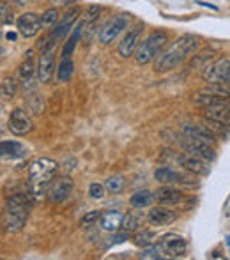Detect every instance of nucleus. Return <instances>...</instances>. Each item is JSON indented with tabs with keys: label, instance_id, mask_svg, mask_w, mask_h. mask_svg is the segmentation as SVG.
<instances>
[{
	"label": "nucleus",
	"instance_id": "obj_1",
	"mask_svg": "<svg viewBox=\"0 0 230 260\" xmlns=\"http://www.w3.org/2000/svg\"><path fill=\"white\" fill-rule=\"evenodd\" d=\"M200 45H202V41L195 34H184V36L177 37L172 45L157 53V57L153 61L154 71L156 73H165V71L175 69L177 65L188 61L195 52H198Z\"/></svg>",
	"mask_w": 230,
	"mask_h": 260
},
{
	"label": "nucleus",
	"instance_id": "obj_2",
	"mask_svg": "<svg viewBox=\"0 0 230 260\" xmlns=\"http://www.w3.org/2000/svg\"><path fill=\"white\" fill-rule=\"evenodd\" d=\"M30 212V193H14L7 198L5 211L2 216V227L9 234L20 232L25 227Z\"/></svg>",
	"mask_w": 230,
	"mask_h": 260
},
{
	"label": "nucleus",
	"instance_id": "obj_3",
	"mask_svg": "<svg viewBox=\"0 0 230 260\" xmlns=\"http://www.w3.org/2000/svg\"><path fill=\"white\" fill-rule=\"evenodd\" d=\"M57 163L50 158H37L28 168V193L36 200L45 195L46 188L57 174Z\"/></svg>",
	"mask_w": 230,
	"mask_h": 260
},
{
	"label": "nucleus",
	"instance_id": "obj_4",
	"mask_svg": "<svg viewBox=\"0 0 230 260\" xmlns=\"http://www.w3.org/2000/svg\"><path fill=\"white\" fill-rule=\"evenodd\" d=\"M166 41H168V32H165V30H154V32H151L142 43H138L137 50L133 53L135 61L142 65L153 62L157 57V53L165 48Z\"/></svg>",
	"mask_w": 230,
	"mask_h": 260
},
{
	"label": "nucleus",
	"instance_id": "obj_5",
	"mask_svg": "<svg viewBox=\"0 0 230 260\" xmlns=\"http://www.w3.org/2000/svg\"><path fill=\"white\" fill-rule=\"evenodd\" d=\"M129 23H131V14H128V12H119V14L112 16L103 25L101 30H99V43H101V45L113 43V41L128 29Z\"/></svg>",
	"mask_w": 230,
	"mask_h": 260
},
{
	"label": "nucleus",
	"instance_id": "obj_6",
	"mask_svg": "<svg viewBox=\"0 0 230 260\" xmlns=\"http://www.w3.org/2000/svg\"><path fill=\"white\" fill-rule=\"evenodd\" d=\"M75 188V183L68 175H61V177H53L52 183L48 186V198L53 203H62L71 196V191Z\"/></svg>",
	"mask_w": 230,
	"mask_h": 260
},
{
	"label": "nucleus",
	"instance_id": "obj_7",
	"mask_svg": "<svg viewBox=\"0 0 230 260\" xmlns=\"http://www.w3.org/2000/svg\"><path fill=\"white\" fill-rule=\"evenodd\" d=\"M207 83H218V81H230V59L222 57L211 62L202 73Z\"/></svg>",
	"mask_w": 230,
	"mask_h": 260
},
{
	"label": "nucleus",
	"instance_id": "obj_8",
	"mask_svg": "<svg viewBox=\"0 0 230 260\" xmlns=\"http://www.w3.org/2000/svg\"><path fill=\"white\" fill-rule=\"evenodd\" d=\"M159 248L163 253H166V257L181 259L188 252V244H186L184 237H181L179 234H166L159 241Z\"/></svg>",
	"mask_w": 230,
	"mask_h": 260
},
{
	"label": "nucleus",
	"instance_id": "obj_9",
	"mask_svg": "<svg viewBox=\"0 0 230 260\" xmlns=\"http://www.w3.org/2000/svg\"><path fill=\"white\" fill-rule=\"evenodd\" d=\"M7 126L9 131L16 136H23V134H28L32 131L34 128V122L32 119L28 117V114L21 108H14L9 115V121H7Z\"/></svg>",
	"mask_w": 230,
	"mask_h": 260
},
{
	"label": "nucleus",
	"instance_id": "obj_10",
	"mask_svg": "<svg viewBox=\"0 0 230 260\" xmlns=\"http://www.w3.org/2000/svg\"><path fill=\"white\" fill-rule=\"evenodd\" d=\"M142 32H144V25H135L133 29L126 32V36L122 37V41L119 43V48H117L119 55H121L122 59L133 57L135 50H137L138 46V41H140L142 37Z\"/></svg>",
	"mask_w": 230,
	"mask_h": 260
},
{
	"label": "nucleus",
	"instance_id": "obj_11",
	"mask_svg": "<svg viewBox=\"0 0 230 260\" xmlns=\"http://www.w3.org/2000/svg\"><path fill=\"white\" fill-rule=\"evenodd\" d=\"M16 29L18 32L23 37H34L39 34V30L43 29L41 27V16L36 14V12H23L21 16H18L16 20Z\"/></svg>",
	"mask_w": 230,
	"mask_h": 260
},
{
	"label": "nucleus",
	"instance_id": "obj_12",
	"mask_svg": "<svg viewBox=\"0 0 230 260\" xmlns=\"http://www.w3.org/2000/svg\"><path fill=\"white\" fill-rule=\"evenodd\" d=\"M78 16H80V9L78 7H73V9H69L68 12H66L64 16L59 18V21H57V27L55 30L52 32V39L55 41H61L64 39L66 36H68L69 32H71V29L75 27V23H77Z\"/></svg>",
	"mask_w": 230,
	"mask_h": 260
},
{
	"label": "nucleus",
	"instance_id": "obj_13",
	"mask_svg": "<svg viewBox=\"0 0 230 260\" xmlns=\"http://www.w3.org/2000/svg\"><path fill=\"white\" fill-rule=\"evenodd\" d=\"M204 117H206V121L218 122L225 128H230V101L225 99V101L216 103V105L206 106L204 108Z\"/></svg>",
	"mask_w": 230,
	"mask_h": 260
},
{
	"label": "nucleus",
	"instance_id": "obj_14",
	"mask_svg": "<svg viewBox=\"0 0 230 260\" xmlns=\"http://www.w3.org/2000/svg\"><path fill=\"white\" fill-rule=\"evenodd\" d=\"M55 73V52L53 48L41 52L39 64H37V78L41 83H50Z\"/></svg>",
	"mask_w": 230,
	"mask_h": 260
},
{
	"label": "nucleus",
	"instance_id": "obj_15",
	"mask_svg": "<svg viewBox=\"0 0 230 260\" xmlns=\"http://www.w3.org/2000/svg\"><path fill=\"white\" fill-rule=\"evenodd\" d=\"M181 145L188 154L198 156V158L206 159V161H213V159L216 158V152H214V149L211 147V143L198 142V140H193V138H190V136H186V138L181 142Z\"/></svg>",
	"mask_w": 230,
	"mask_h": 260
},
{
	"label": "nucleus",
	"instance_id": "obj_16",
	"mask_svg": "<svg viewBox=\"0 0 230 260\" xmlns=\"http://www.w3.org/2000/svg\"><path fill=\"white\" fill-rule=\"evenodd\" d=\"M154 179H156L157 183H165V184H190V186H195V184H197L186 174L175 172L168 167L156 168V172H154Z\"/></svg>",
	"mask_w": 230,
	"mask_h": 260
},
{
	"label": "nucleus",
	"instance_id": "obj_17",
	"mask_svg": "<svg viewBox=\"0 0 230 260\" xmlns=\"http://www.w3.org/2000/svg\"><path fill=\"white\" fill-rule=\"evenodd\" d=\"M179 167L184 168V172H190V174L197 175H207L209 174V165H207L206 159L198 158L193 154H181L177 158Z\"/></svg>",
	"mask_w": 230,
	"mask_h": 260
},
{
	"label": "nucleus",
	"instance_id": "obj_18",
	"mask_svg": "<svg viewBox=\"0 0 230 260\" xmlns=\"http://www.w3.org/2000/svg\"><path fill=\"white\" fill-rule=\"evenodd\" d=\"M182 198H184L182 191L174 186H159L154 191V200L159 202L161 205H166V207L177 205V203L182 202Z\"/></svg>",
	"mask_w": 230,
	"mask_h": 260
},
{
	"label": "nucleus",
	"instance_id": "obj_19",
	"mask_svg": "<svg viewBox=\"0 0 230 260\" xmlns=\"http://www.w3.org/2000/svg\"><path fill=\"white\" fill-rule=\"evenodd\" d=\"M147 220L151 225H156V227H166V225H172L177 220V214L174 211H170V207H166V205H157V207H153L149 211Z\"/></svg>",
	"mask_w": 230,
	"mask_h": 260
},
{
	"label": "nucleus",
	"instance_id": "obj_20",
	"mask_svg": "<svg viewBox=\"0 0 230 260\" xmlns=\"http://www.w3.org/2000/svg\"><path fill=\"white\" fill-rule=\"evenodd\" d=\"M182 133H184V136H190V138L198 140V142L214 143V140H216L213 131L204 126H197V124H186V126L182 128Z\"/></svg>",
	"mask_w": 230,
	"mask_h": 260
},
{
	"label": "nucleus",
	"instance_id": "obj_21",
	"mask_svg": "<svg viewBox=\"0 0 230 260\" xmlns=\"http://www.w3.org/2000/svg\"><path fill=\"white\" fill-rule=\"evenodd\" d=\"M27 154V149L21 145L16 140H4L0 142V158H21V156Z\"/></svg>",
	"mask_w": 230,
	"mask_h": 260
},
{
	"label": "nucleus",
	"instance_id": "obj_22",
	"mask_svg": "<svg viewBox=\"0 0 230 260\" xmlns=\"http://www.w3.org/2000/svg\"><path fill=\"white\" fill-rule=\"evenodd\" d=\"M122 218H124V214H122V212H119V211L101 212V218H99V225H101L103 230L115 232V230H119V228H121Z\"/></svg>",
	"mask_w": 230,
	"mask_h": 260
},
{
	"label": "nucleus",
	"instance_id": "obj_23",
	"mask_svg": "<svg viewBox=\"0 0 230 260\" xmlns=\"http://www.w3.org/2000/svg\"><path fill=\"white\" fill-rule=\"evenodd\" d=\"M83 27H85V20L75 23V27L71 29V36H69V39L66 41L64 48H62V59H71V55H73V52H75V46H77L78 39H80V36H81Z\"/></svg>",
	"mask_w": 230,
	"mask_h": 260
},
{
	"label": "nucleus",
	"instance_id": "obj_24",
	"mask_svg": "<svg viewBox=\"0 0 230 260\" xmlns=\"http://www.w3.org/2000/svg\"><path fill=\"white\" fill-rule=\"evenodd\" d=\"M142 223H144V214H142V211H129L128 214H124V218H122L121 228L131 234V232H137Z\"/></svg>",
	"mask_w": 230,
	"mask_h": 260
},
{
	"label": "nucleus",
	"instance_id": "obj_25",
	"mask_svg": "<svg viewBox=\"0 0 230 260\" xmlns=\"http://www.w3.org/2000/svg\"><path fill=\"white\" fill-rule=\"evenodd\" d=\"M25 55H27V57H25V61L21 62L20 67H18V76H20L23 81H32L37 67H36V64H34L32 52H27Z\"/></svg>",
	"mask_w": 230,
	"mask_h": 260
},
{
	"label": "nucleus",
	"instance_id": "obj_26",
	"mask_svg": "<svg viewBox=\"0 0 230 260\" xmlns=\"http://www.w3.org/2000/svg\"><path fill=\"white\" fill-rule=\"evenodd\" d=\"M153 202H154V193L149 190L137 191V193L129 198V203H131L135 209H146V207H149Z\"/></svg>",
	"mask_w": 230,
	"mask_h": 260
},
{
	"label": "nucleus",
	"instance_id": "obj_27",
	"mask_svg": "<svg viewBox=\"0 0 230 260\" xmlns=\"http://www.w3.org/2000/svg\"><path fill=\"white\" fill-rule=\"evenodd\" d=\"M75 73V62L73 59H62L59 67H57V80L59 81H69Z\"/></svg>",
	"mask_w": 230,
	"mask_h": 260
},
{
	"label": "nucleus",
	"instance_id": "obj_28",
	"mask_svg": "<svg viewBox=\"0 0 230 260\" xmlns=\"http://www.w3.org/2000/svg\"><path fill=\"white\" fill-rule=\"evenodd\" d=\"M18 92V81L16 78H5L2 83H0V96L4 99H12Z\"/></svg>",
	"mask_w": 230,
	"mask_h": 260
},
{
	"label": "nucleus",
	"instance_id": "obj_29",
	"mask_svg": "<svg viewBox=\"0 0 230 260\" xmlns=\"http://www.w3.org/2000/svg\"><path fill=\"white\" fill-rule=\"evenodd\" d=\"M207 92L220 96L223 99H230V81H218V83H209V87H206Z\"/></svg>",
	"mask_w": 230,
	"mask_h": 260
},
{
	"label": "nucleus",
	"instance_id": "obj_30",
	"mask_svg": "<svg viewBox=\"0 0 230 260\" xmlns=\"http://www.w3.org/2000/svg\"><path fill=\"white\" fill-rule=\"evenodd\" d=\"M105 188L110 191V193H113V195H119V193L126 188V179L122 175H112V177L106 179Z\"/></svg>",
	"mask_w": 230,
	"mask_h": 260
},
{
	"label": "nucleus",
	"instance_id": "obj_31",
	"mask_svg": "<svg viewBox=\"0 0 230 260\" xmlns=\"http://www.w3.org/2000/svg\"><path fill=\"white\" fill-rule=\"evenodd\" d=\"M59 9L55 7H50L46 9L45 12H43V16H41V27L43 29H50V27H53V25L59 21Z\"/></svg>",
	"mask_w": 230,
	"mask_h": 260
},
{
	"label": "nucleus",
	"instance_id": "obj_32",
	"mask_svg": "<svg viewBox=\"0 0 230 260\" xmlns=\"http://www.w3.org/2000/svg\"><path fill=\"white\" fill-rule=\"evenodd\" d=\"M154 239H156V236H154V232H151V230H137V234H135V237H133V241H135V244L137 246H149V244H153L154 243Z\"/></svg>",
	"mask_w": 230,
	"mask_h": 260
},
{
	"label": "nucleus",
	"instance_id": "obj_33",
	"mask_svg": "<svg viewBox=\"0 0 230 260\" xmlns=\"http://www.w3.org/2000/svg\"><path fill=\"white\" fill-rule=\"evenodd\" d=\"M161 248H159V244H149V246H144V250H142L140 253V259H163L161 255Z\"/></svg>",
	"mask_w": 230,
	"mask_h": 260
},
{
	"label": "nucleus",
	"instance_id": "obj_34",
	"mask_svg": "<svg viewBox=\"0 0 230 260\" xmlns=\"http://www.w3.org/2000/svg\"><path fill=\"white\" fill-rule=\"evenodd\" d=\"M213 55H214L213 50H204V52L200 53V55H198V57L193 61V65H195V67L198 65V69H202V71H204V69L207 67V65H209L207 62L213 61Z\"/></svg>",
	"mask_w": 230,
	"mask_h": 260
},
{
	"label": "nucleus",
	"instance_id": "obj_35",
	"mask_svg": "<svg viewBox=\"0 0 230 260\" xmlns=\"http://www.w3.org/2000/svg\"><path fill=\"white\" fill-rule=\"evenodd\" d=\"M99 14H101V7H99V5H89V7H87V12H85V25L96 23Z\"/></svg>",
	"mask_w": 230,
	"mask_h": 260
},
{
	"label": "nucleus",
	"instance_id": "obj_36",
	"mask_svg": "<svg viewBox=\"0 0 230 260\" xmlns=\"http://www.w3.org/2000/svg\"><path fill=\"white\" fill-rule=\"evenodd\" d=\"M105 191H106V188H105V184H101V183H92L89 186V195L92 196L94 200H101L103 196H105Z\"/></svg>",
	"mask_w": 230,
	"mask_h": 260
},
{
	"label": "nucleus",
	"instance_id": "obj_37",
	"mask_svg": "<svg viewBox=\"0 0 230 260\" xmlns=\"http://www.w3.org/2000/svg\"><path fill=\"white\" fill-rule=\"evenodd\" d=\"M99 218H101V211H89L81 218V225H83V227H90V225H94L96 221H99Z\"/></svg>",
	"mask_w": 230,
	"mask_h": 260
},
{
	"label": "nucleus",
	"instance_id": "obj_38",
	"mask_svg": "<svg viewBox=\"0 0 230 260\" xmlns=\"http://www.w3.org/2000/svg\"><path fill=\"white\" fill-rule=\"evenodd\" d=\"M9 16H11V5L0 0V21H9Z\"/></svg>",
	"mask_w": 230,
	"mask_h": 260
},
{
	"label": "nucleus",
	"instance_id": "obj_39",
	"mask_svg": "<svg viewBox=\"0 0 230 260\" xmlns=\"http://www.w3.org/2000/svg\"><path fill=\"white\" fill-rule=\"evenodd\" d=\"M128 239H129V232L122 230V234H117V236L112 237L110 244H121V243H124V241H128Z\"/></svg>",
	"mask_w": 230,
	"mask_h": 260
},
{
	"label": "nucleus",
	"instance_id": "obj_40",
	"mask_svg": "<svg viewBox=\"0 0 230 260\" xmlns=\"http://www.w3.org/2000/svg\"><path fill=\"white\" fill-rule=\"evenodd\" d=\"M5 37H7L9 41H16L18 39V34L16 32H7V34H5Z\"/></svg>",
	"mask_w": 230,
	"mask_h": 260
},
{
	"label": "nucleus",
	"instance_id": "obj_41",
	"mask_svg": "<svg viewBox=\"0 0 230 260\" xmlns=\"http://www.w3.org/2000/svg\"><path fill=\"white\" fill-rule=\"evenodd\" d=\"M12 2H14L16 5H21V7H25V5H27L30 0H12Z\"/></svg>",
	"mask_w": 230,
	"mask_h": 260
},
{
	"label": "nucleus",
	"instance_id": "obj_42",
	"mask_svg": "<svg viewBox=\"0 0 230 260\" xmlns=\"http://www.w3.org/2000/svg\"><path fill=\"white\" fill-rule=\"evenodd\" d=\"M2 37H4V34H2V30H0V41H2Z\"/></svg>",
	"mask_w": 230,
	"mask_h": 260
},
{
	"label": "nucleus",
	"instance_id": "obj_43",
	"mask_svg": "<svg viewBox=\"0 0 230 260\" xmlns=\"http://www.w3.org/2000/svg\"><path fill=\"white\" fill-rule=\"evenodd\" d=\"M2 53H4V50H2V48H0V57H2Z\"/></svg>",
	"mask_w": 230,
	"mask_h": 260
}]
</instances>
